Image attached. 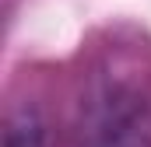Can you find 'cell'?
Instances as JSON below:
<instances>
[{
	"instance_id": "obj_2",
	"label": "cell",
	"mask_w": 151,
	"mask_h": 147,
	"mask_svg": "<svg viewBox=\"0 0 151 147\" xmlns=\"http://www.w3.org/2000/svg\"><path fill=\"white\" fill-rule=\"evenodd\" d=\"M4 147H46V123L35 109H21L11 116L4 130Z\"/></svg>"
},
{
	"instance_id": "obj_1",
	"label": "cell",
	"mask_w": 151,
	"mask_h": 147,
	"mask_svg": "<svg viewBox=\"0 0 151 147\" xmlns=\"http://www.w3.org/2000/svg\"><path fill=\"white\" fill-rule=\"evenodd\" d=\"M88 147H151V98L116 88L102 98Z\"/></svg>"
}]
</instances>
